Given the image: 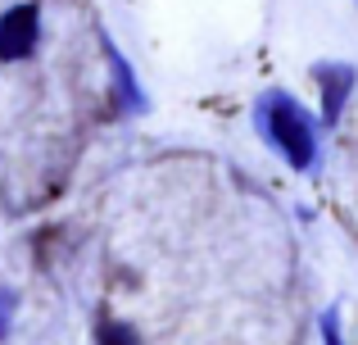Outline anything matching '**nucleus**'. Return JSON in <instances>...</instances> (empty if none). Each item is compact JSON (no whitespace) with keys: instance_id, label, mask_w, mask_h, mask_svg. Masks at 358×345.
<instances>
[{"instance_id":"1","label":"nucleus","mask_w":358,"mask_h":345,"mask_svg":"<svg viewBox=\"0 0 358 345\" xmlns=\"http://www.w3.org/2000/svg\"><path fill=\"white\" fill-rule=\"evenodd\" d=\"M263 127H268V136L277 141V150L286 155L295 169H308L313 164V123H308V114L295 105L290 96H268L263 100Z\"/></svg>"},{"instance_id":"2","label":"nucleus","mask_w":358,"mask_h":345,"mask_svg":"<svg viewBox=\"0 0 358 345\" xmlns=\"http://www.w3.org/2000/svg\"><path fill=\"white\" fill-rule=\"evenodd\" d=\"M36 45V9L14 5L0 18V59H27Z\"/></svg>"},{"instance_id":"3","label":"nucleus","mask_w":358,"mask_h":345,"mask_svg":"<svg viewBox=\"0 0 358 345\" xmlns=\"http://www.w3.org/2000/svg\"><path fill=\"white\" fill-rule=\"evenodd\" d=\"M317 82H322V96H327L322 114H327V123H336L345 96H350V87H354V69L350 64H322V69H317Z\"/></svg>"},{"instance_id":"4","label":"nucleus","mask_w":358,"mask_h":345,"mask_svg":"<svg viewBox=\"0 0 358 345\" xmlns=\"http://www.w3.org/2000/svg\"><path fill=\"white\" fill-rule=\"evenodd\" d=\"M100 345H141L127 323H100Z\"/></svg>"},{"instance_id":"5","label":"nucleus","mask_w":358,"mask_h":345,"mask_svg":"<svg viewBox=\"0 0 358 345\" xmlns=\"http://www.w3.org/2000/svg\"><path fill=\"white\" fill-rule=\"evenodd\" d=\"M322 341H327V345H341V332H336V314H327V318H322Z\"/></svg>"},{"instance_id":"6","label":"nucleus","mask_w":358,"mask_h":345,"mask_svg":"<svg viewBox=\"0 0 358 345\" xmlns=\"http://www.w3.org/2000/svg\"><path fill=\"white\" fill-rule=\"evenodd\" d=\"M9 304H14V295H0V337H5V323H9Z\"/></svg>"}]
</instances>
